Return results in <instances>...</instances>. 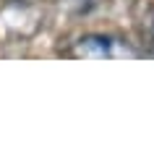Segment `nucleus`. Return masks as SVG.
<instances>
[{
	"label": "nucleus",
	"instance_id": "f257e3e1",
	"mask_svg": "<svg viewBox=\"0 0 154 154\" xmlns=\"http://www.w3.org/2000/svg\"><path fill=\"white\" fill-rule=\"evenodd\" d=\"M73 57L86 60H115V57H138L141 52L133 50L125 39L112 34H84L81 39L73 42Z\"/></svg>",
	"mask_w": 154,
	"mask_h": 154
},
{
	"label": "nucleus",
	"instance_id": "7ed1b4c3",
	"mask_svg": "<svg viewBox=\"0 0 154 154\" xmlns=\"http://www.w3.org/2000/svg\"><path fill=\"white\" fill-rule=\"evenodd\" d=\"M13 3H21V0H13Z\"/></svg>",
	"mask_w": 154,
	"mask_h": 154
},
{
	"label": "nucleus",
	"instance_id": "f03ea898",
	"mask_svg": "<svg viewBox=\"0 0 154 154\" xmlns=\"http://www.w3.org/2000/svg\"><path fill=\"white\" fill-rule=\"evenodd\" d=\"M141 34H144L146 47H149V50L154 52V8H149V13H146L144 26H141Z\"/></svg>",
	"mask_w": 154,
	"mask_h": 154
}]
</instances>
